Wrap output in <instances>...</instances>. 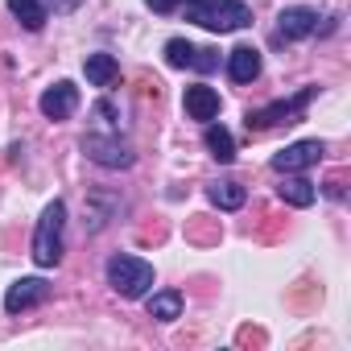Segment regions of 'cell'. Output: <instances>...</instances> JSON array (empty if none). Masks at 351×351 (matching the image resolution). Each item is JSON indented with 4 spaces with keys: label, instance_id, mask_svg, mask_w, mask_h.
Segmentation results:
<instances>
[{
    "label": "cell",
    "instance_id": "cell-13",
    "mask_svg": "<svg viewBox=\"0 0 351 351\" xmlns=\"http://www.w3.org/2000/svg\"><path fill=\"white\" fill-rule=\"evenodd\" d=\"M207 199H211L219 211H240L244 199H248V191H244L236 178H215V182L207 186Z\"/></svg>",
    "mask_w": 351,
    "mask_h": 351
},
{
    "label": "cell",
    "instance_id": "cell-12",
    "mask_svg": "<svg viewBox=\"0 0 351 351\" xmlns=\"http://www.w3.org/2000/svg\"><path fill=\"white\" fill-rule=\"evenodd\" d=\"M83 75H87L91 87H112L120 79V62L112 54H87L83 58Z\"/></svg>",
    "mask_w": 351,
    "mask_h": 351
},
{
    "label": "cell",
    "instance_id": "cell-21",
    "mask_svg": "<svg viewBox=\"0 0 351 351\" xmlns=\"http://www.w3.org/2000/svg\"><path fill=\"white\" fill-rule=\"evenodd\" d=\"M145 5H149L153 13H173V9L182 5V0H145Z\"/></svg>",
    "mask_w": 351,
    "mask_h": 351
},
{
    "label": "cell",
    "instance_id": "cell-6",
    "mask_svg": "<svg viewBox=\"0 0 351 351\" xmlns=\"http://www.w3.org/2000/svg\"><path fill=\"white\" fill-rule=\"evenodd\" d=\"M322 153H326L322 141H293V145H285L281 153H273V169H277V173H302V169L318 165Z\"/></svg>",
    "mask_w": 351,
    "mask_h": 351
},
{
    "label": "cell",
    "instance_id": "cell-20",
    "mask_svg": "<svg viewBox=\"0 0 351 351\" xmlns=\"http://www.w3.org/2000/svg\"><path fill=\"white\" fill-rule=\"evenodd\" d=\"M195 71H215L219 66V54L215 50H195V62H191Z\"/></svg>",
    "mask_w": 351,
    "mask_h": 351
},
{
    "label": "cell",
    "instance_id": "cell-4",
    "mask_svg": "<svg viewBox=\"0 0 351 351\" xmlns=\"http://www.w3.org/2000/svg\"><path fill=\"white\" fill-rule=\"evenodd\" d=\"M314 95H318V87H302L293 99H273V104L248 112L244 124H248V132H265V128H277V124H298L302 112H306V104H310Z\"/></svg>",
    "mask_w": 351,
    "mask_h": 351
},
{
    "label": "cell",
    "instance_id": "cell-5",
    "mask_svg": "<svg viewBox=\"0 0 351 351\" xmlns=\"http://www.w3.org/2000/svg\"><path fill=\"white\" fill-rule=\"evenodd\" d=\"M83 153H87L95 165H104V169H128V165L136 161L132 145H128L120 132H87V136H83Z\"/></svg>",
    "mask_w": 351,
    "mask_h": 351
},
{
    "label": "cell",
    "instance_id": "cell-22",
    "mask_svg": "<svg viewBox=\"0 0 351 351\" xmlns=\"http://www.w3.org/2000/svg\"><path fill=\"white\" fill-rule=\"evenodd\" d=\"M79 5H83V0H50V9H54V13H75Z\"/></svg>",
    "mask_w": 351,
    "mask_h": 351
},
{
    "label": "cell",
    "instance_id": "cell-19",
    "mask_svg": "<svg viewBox=\"0 0 351 351\" xmlns=\"http://www.w3.org/2000/svg\"><path fill=\"white\" fill-rule=\"evenodd\" d=\"M91 116H95V124H99L104 132H120V124H116V108H112L108 99H99V104L91 108Z\"/></svg>",
    "mask_w": 351,
    "mask_h": 351
},
{
    "label": "cell",
    "instance_id": "cell-7",
    "mask_svg": "<svg viewBox=\"0 0 351 351\" xmlns=\"http://www.w3.org/2000/svg\"><path fill=\"white\" fill-rule=\"evenodd\" d=\"M38 108H42V116H46V120H71V116H75V108H79V87H75L71 79H58L54 87H46V91H42Z\"/></svg>",
    "mask_w": 351,
    "mask_h": 351
},
{
    "label": "cell",
    "instance_id": "cell-15",
    "mask_svg": "<svg viewBox=\"0 0 351 351\" xmlns=\"http://www.w3.org/2000/svg\"><path fill=\"white\" fill-rule=\"evenodd\" d=\"M203 145H207V153H211L215 161H223V165H228V161H236V141H232V132H228L223 124H215V120H211V124H207V132H203Z\"/></svg>",
    "mask_w": 351,
    "mask_h": 351
},
{
    "label": "cell",
    "instance_id": "cell-3",
    "mask_svg": "<svg viewBox=\"0 0 351 351\" xmlns=\"http://www.w3.org/2000/svg\"><path fill=\"white\" fill-rule=\"evenodd\" d=\"M108 285L120 293V298H128V302H136V298H145L149 289H153V265L149 261H141V256H124V252H116L112 261H108Z\"/></svg>",
    "mask_w": 351,
    "mask_h": 351
},
{
    "label": "cell",
    "instance_id": "cell-10",
    "mask_svg": "<svg viewBox=\"0 0 351 351\" xmlns=\"http://www.w3.org/2000/svg\"><path fill=\"white\" fill-rule=\"evenodd\" d=\"M182 108H186V116H191V120H203V124H211V120L219 116V91H215V87H203V83H195V87H186V95H182Z\"/></svg>",
    "mask_w": 351,
    "mask_h": 351
},
{
    "label": "cell",
    "instance_id": "cell-1",
    "mask_svg": "<svg viewBox=\"0 0 351 351\" xmlns=\"http://www.w3.org/2000/svg\"><path fill=\"white\" fill-rule=\"evenodd\" d=\"M186 21L211 34H236L252 25V9L244 0H186Z\"/></svg>",
    "mask_w": 351,
    "mask_h": 351
},
{
    "label": "cell",
    "instance_id": "cell-9",
    "mask_svg": "<svg viewBox=\"0 0 351 351\" xmlns=\"http://www.w3.org/2000/svg\"><path fill=\"white\" fill-rule=\"evenodd\" d=\"M46 298H50V281H42V277H21V281L9 285V293H5V310H9V314H25V310L42 306Z\"/></svg>",
    "mask_w": 351,
    "mask_h": 351
},
{
    "label": "cell",
    "instance_id": "cell-18",
    "mask_svg": "<svg viewBox=\"0 0 351 351\" xmlns=\"http://www.w3.org/2000/svg\"><path fill=\"white\" fill-rule=\"evenodd\" d=\"M165 62L178 66V71L191 66V62H195V46H191L186 38H169V42H165Z\"/></svg>",
    "mask_w": 351,
    "mask_h": 351
},
{
    "label": "cell",
    "instance_id": "cell-11",
    "mask_svg": "<svg viewBox=\"0 0 351 351\" xmlns=\"http://www.w3.org/2000/svg\"><path fill=\"white\" fill-rule=\"evenodd\" d=\"M228 75H232V83H252L261 75V50L256 46H236L228 54Z\"/></svg>",
    "mask_w": 351,
    "mask_h": 351
},
{
    "label": "cell",
    "instance_id": "cell-2",
    "mask_svg": "<svg viewBox=\"0 0 351 351\" xmlns=\"http://www.w3.org/2000/svg\"><path fill=\"white\" fill-rule=\"evenodd\" d=\"M62 232H66V203L54 199L42 211V219L34 228V244H29V256H34L38 269H54L62 261Z\"/></svg>",
    "mask_w": 351,
    "mask_h": 351
},
{
    "label": "cell",
    "instance_id": "cell-16",
    "mask_svg": "<svg viewBox=\"0 0 351 351\" xmlns=\"http://www.w3.org/2000/svg\"><path fill=\"white\" fill-rule=\"evenodd\" d=\"M145 310H149V318H157V322H173L182 314V293L178 289H161V293H153L149 302H145Z\"/></svg>",
    "mask_w": 351,
    "mask_h": 351
},
{
    "label": "cell",
    "instance_id": "cell-17",
    "mask_svg": "<svg viewBox=\"0 0 351 351\" xmlns=\"http://www.w3.org/2000/svg\"><path fill=\"white\" fill-rule=\"evenodd\" d=\"M9 13H13L29 34H38V29L46 25V5H42V0H9Z\"/></svg>",
    "mask_w": 351,
    "mask_h": 351
},
{
    "label": "cell",
    "instance_id": "cell-8",
    "mask_svg": "<svg viewBox=\"0 0 351 351\" xmlns=\"http://www.w3.org/2000/svg\"><path fill=\"white\" fill-rule=\"evenodd\" d=\"M310 34H318V13H314L310 5H289V9H281V17H277V38H281V42H302V38H310Z\"/></svg>",
    "mask_w": 351,
    "mask_h": 351
},
{
    "label": "cell",
    "instance_id": "cell-14",
    "mask_svg": "<svg viewBox=\"0 0 351 351\" xmlns=\"http://www.w3.org/2000/svg\"><path fill=\"white\" fill-rule=\"evenodd\" d=\"M277 195H281L289 207H314V199H318L314 182H310V178H302V173H285V182L277 186Z\"/></svg>",
    "mask_w": 351,
    "mask_h": 351
}]
</instances>
